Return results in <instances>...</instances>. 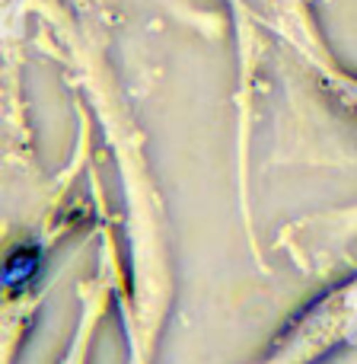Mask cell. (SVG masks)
Wrapping results in <instances>:
<instances>
[{
    "label": "cell",
    "mask_w": 357,
    "mask_h": 364,
    "mask_svg": "<svg viewBox=\"0 0 357 364\" xmlns=\"http://www.w3.org/2000/svg\"><path fill=\"white\" fill-rule=\"evenodd\" d=\"M42 269V250L38 246H16L4 262V284L13 291L26 288Z\"/></svg>",
    "instance_id": "1"
}]
</instances>
